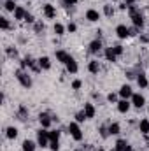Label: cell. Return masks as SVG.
Instances as JSON below:
<instances>
[{
    "mask_svg": "<svg viewBox=\"0 0 149 151\" xmlns=\"http://www.w3.org/2000/svg\"><path fill=\"white\" fill-rule=\"evenodd\" d=\"M88 69H90V72H93V74H97V72L100 70V65H98V62H97V60H93V62H90V65H88Z\"/></svg>",
    "mask_w": 149,
    "mask_h": 151,
    "instance_id": "obj_19",
    "label": "cell"
},
{
    "mask_svg": "<svg viewBox=\"0 0 149 151\" xmlns=\"http://www.w3.org/2000/svg\"><path fill=\"white\" fill-rule=\"evenodd\" d=\"M107 100H109V102H116V100H117V95H116V93H109V95H107Z\"/></svg>",
    "mask_w": 149,
    "mask_h": 151,
    "instance_id": "obj_36",
    "label": "cell"
},
{
    "mask_svg": "<svg viewBox=\"0 0 149 151\" xmlns=\"http://www.w3.org/2000/svg\"><path fill=\"white\" fill-rule=\"evenodd\" d=\"M116 34H117V37L119 39H126L128 35H130V28L125 27V25H119V27L116 28Z\"/></svg>",
    "mask_w": 149,
    "mask_h": 151,
    "instance_id": "obj_5",
    "label": "cell"
},
{
    "mask_svg": "<svg viewBox=\"0 0 149 151\" xmlns=\"http://www.w3.org/2000/svg\"><path fill=\"white\" fill-rule=\"evenodd\" d=\"M49 146H51V150H53V151H58V150H60V144H58V141H53V142H49Z\"/></svg>",
    "mask_w": 149,
    "mask_h": 151,
    "instance_id": "obj_33",
    "label": "cell"
},
{
    "mask_svg": "<svg viewBox=\"0 0 149 151\" xmlns=\"http://www.w3.org/2000/svg\"><path fill=\"white\" fill-rule=\"evenodd\" d=\"M100 135L105 139V137L109 135V128H105V127H100Z\"/></svg>",
    "mask_w": 149,
    "mask_h": 151,
    "instance_id": "obj_32",
    "label": "cell"
},
{
    "mask_svg": "<svg viewBox=\"0 0 149 151\" xmlns=\"http://www.w3.org/2000/svg\"><path fill=\"white\" fill-rule=\"evenodd\" d=\"M133 2L135 0H125V4H128V5H133Z\"/></svg>",
    "mask_w": 149,
    "mask_h": 151,
    "instance_id": "obj_42",
    "label": "cell"
},
{
    "mask_svg": "<svg viewBox=\"0 0 149 151\" xmlns=\"http://www.w3.org/2000/svg\"><path fill=\"white\" fill-rule=\"evenodd\" d=\"M84 119H88V118H86V114H84V111H81V113L75 114V121H77V123H82Z\"/></svg>",
    "mask_w": 149,
    "mask_h": 151,
    "instance_id": "obj_30",
    "label": "cell"
},
{
    "mask_svg": "<svg viewBox=\"0 0 149 151\" xmlns=\"http://www.w3.org/2000/svg\"><path fill=\"white\" fill-rule=\"evenodd\" d=\"M27 116H28V109H27L25 106H21L19 111H18V118H19V119H27Z\"/></svg>",
    "mask_w": 149,
    "mask_h": 151,
    "instance_id": "obj_24",
    "label": "cell"
},
{
    "mask_svg": "<svg viewBox=\"0 0 149 151\" xmlns=\"http://www.w3.org/2000/svg\"><path fill=\"white\" fill-rule=\"evenodd\" d=\"M23 151H35V142L25 141V142H23Z\"/></svg>",
    "mask_w": 149,
    "mask_h": 151,
    "instance_id": "obj_21",
    "label": "cell"
},
{
    "mask_svg": "<svg viewBox=\"0 0 149 151\" xmlns=\"http://www.w3.org/2000/svg\"><path fill=\"white\" fill-rule=\"evenodd\" d=\"M137 83H139V86H140V88H148V77H146V76L144 74H139V77H137Z\"/></svg>",
    "mask_w": 149,
    "mask_h": 151,
    "instance_id": "obj_18",
    "label": "cell"
},
{
    "mask_svg": "<svg viewBox=\"0 0 149 151\" xmlns=\"http://www.w3.org/2000/svg\"><path fill=\"white\" fill-rule=\"evenodd\" d=\"M56 58H58L60 62H63V63H65V62L69 60V55H67L65 51H56Z\"/></svg>",
    "mask_w": 149,
    "mask_h": 151,
    "instance_id": "obj_25",
    "label": "cell"
},
{
    "mask_svg": "<svg viewBox=\"0 0 149 151\" xmlns=\"http://www.w3.org/2000/svg\"><path fill=\"white\" fill-rule=\"evenodd\" d=\"M84 114H86V118H93L95 116V107L91 104H84Z\"/></svg>",
    "mask_w": 149,
    "mask_h": 151,
    "instance_id": "obj_16",
    "label": "cell"
},
{
    "mask_svg": "<svg viewBox=\"0 0 149 151\" xmlns=\"http://www.w3.org/2000/svg\"><path fill=\"white\" fill-rule=\"evenodd\" d=\"M65 65H67V70H69L70 74H75V72H77V63H75V60L72 56H69V60L65 62Z\"/></svg>",
    "mask_w": 149,
    "mask_h": 151,
    "instance_id": "obj_6",
    "label": "cell"
},
{
    "mask_svg": "<svg viewBox=\"0 0 149 151\" xmlns=\"http://www.w3.org/2000/svg\"><path fill=\"white\" fill-rule=\"evenodd\" d=\"M128 109H130V102L126 99L121 100V102H117V111L119 113H128Z\"/></svg>",
    "mask_w": 149,
    "mask_h": 151,
    "instance_id": "obj_13",
    "label": "cell"
},
{
    "mask_svg": "<svg viewBox=\"0 0 149 151\" xmlns=\"http://www.w3.org/2000/svg\"><path fill=\"white\" fill-rule=\"evenodd\" d=\"M114 51H116V55L119 56V55H123V46H114Z\"/></svg>",
    "mask_w": 149,
    "mask_h": 151,
    "instance_id": "obj_38",
    "label": "cell"
},
{
    "mask_svg": "<svg viewBox=\"0 0 149 151\" xmlns=\"http://www.w3.org/2000/svg\"><path fill=\"white\" fill-rule=\"evenodd\" d=\"M40 30H44V23H35V32H40Z\"/></svg>",
    "mask_w": 149,
    "mask_h": 151,
    "instance_id": "obj_39",
    "label": "cell"
},
{
    "mask_svg": "<svg viewBox=\"0 0 149 151\" xmlns=\"http://www.w3.org/2000/svg\"><path fill=\"white\" fill-rule=\"evenodd\" d=\"M86 19H90V21H98V19H100V14H98L95 9H90V11L86 12Z\"/></svg>",
    "mask_w": 149,
    "mask_h": 151,
    "instance_id": "obj_11",
    "label": "cell"
},
{
    "mask_svg": "<svg viewBox=\"0 0 149 151\" xmlns=\"http://www.w3.org/2000/svg\"><path fill=\"white\" fill-rule=\"evenodd\" d=\"M63 4H65V5H75L77 0H63Z\"/></svg>",
    "mask_w": 149,
    "mask_h": 151,
    "instance_id": "obj_41",
    "label": "cell"
},
{
    "mask_svg": "<svg viewBox=\"0 0 149 151\" xmlns=\"http://www.w3.org/2000/svg\"><path fill=\"white\" fill-rule=\"evenodd\" d=\"M63 32H65V27L60 25V23H56V25H54V34H56V35H63Z\"/></svg>",
    "mask_w": 149,
    "mask_h": 151,
    "instance_id": "obj_27",
    "label": "cell"
},
{
    "mask_svg": "<svg viewBox=\"0 0 149 151\" xmlns=\"http://www.w3.org/2000/svg\"><path fill=\"white\" fill-rule=\"evenodd\" d=\"M132 104H133L135 107H142V106L146 104V99H144L140 93H133V95H132Z\"/></svg>",
    "mask_w": 149,
    "mask_h": 151,
    "instance_id": "obj_4",
    "label": "cell"
},
{
    "mask_svg": "<svg viewBox=\"0 0 149 151\" xmlns=\"http://www.w3.org/2000/svg\"><path fill=\"white\" fill-rule=\"evenodd\" d=\"M25 21H27V23H34L35 19H34V16H32V14H28V12H27V16H25Z\"/></svg>",
    "mask_w": 149,
    "mask_h": 151,
    "instance_id": "obj_37",
    "label": "cell"
},
{
    "mask_svg": "<svg viewBox=\"0 0 149 151\" xmlns=\"http://www.w3.org/2000/svg\"><path fill=\"white\" fill-rule=\"evenodd\" d=\"M7 55H9V56H18V51H16L14 47H7Z\"/></svg>",
    "mask_w": 149,
    "mask_h": 151,
    "instance_id": "obj_34",
    "label": "cell"
},
{
    "mask_svg": "<svg viewBox=\"0 0 149 151\" xmlns=\"http://www.w3.org/2000/svg\"><path fill=\"white\" fill-rule=\"evenodd\" d=\"M5 135H7L9 139H16V137H18V130H16L14 127H9V128L5 130Z\"/></svg>",
    "mask_w": 149,
    "mask_h": 151,
    "instance_id": "obj_20",
    "label": "cell"
},
{
    "mask_svg": "<svg viewBox=\"0 0 149 151\" xmlns=\"http://www.w3.org/2000/svg\"><path fill=\"white\" fill-rule=\"evenodd\" d=\"M104 12H105V16H112V14H114L112 5H105V7H104Z\"/></svg>",
    "mask_w": 149,
    "mask_h": 151,
    "instance_id": "obj_31",
    "label": "cell"
},
{
    "mask_svg": "<svg viewBox=\"0 0 149 151\" xmlns=\"http://www.w3.org/2000/svg\"><path fill=\"white\" fill-rule=\"evenodd\" d=\"M139 128H140V132H142V134H149V121H148V119H142V121H140V125H139Z\"/></svg>",
    "mask_w": 149,
    "mask_h": 151,
    "instance_id": "obj_22",
    "label": "cell"
},
{
    "mask_svg": "<svg viewBox=\"0 0 149 151\" xmlns=\"http://www.w3.org/2000/svg\"><path fill=\"white\" fill-rule=\"evenodd\" d=\"M39 67H40V69H44V70L51 69V60H49L47 56H42V58L39 60Z\"/></svg>",
    "mask_w": 149,
    "mask_h": 151,
    "instance_id": "obj_12",
    "label": "cell"
},
{
    "mask_svg": "<svg viewBox=\"0 0 149 151\" xmlns=\"http://www.w3.org/2000/svg\"><path fill=\"white\" fill-rule=\"evenodd\" d=\"M25 16H27V11H25L23 7H18V9L14 11V18H16V19H25Z\"/></svg>",
    "mask_w": 149,
    "mask_h": 151,
    "instance_id": "obj_17",
    "label": "cell"
},
{
    "mask_svg": "<svg viewBox=\"0 0 149 151\" xmlns=\"http://www.w3.org/2000/svg\"><path fill=\"white\" fill-rule=\"evenodd\" d=\"M9 27H11V25H9V19H7V18H0V28H2V30H7Z\"/></svg>",
    "mask_w": 149,
    "mask_h": 151,
    "instance_id": "obj_28",
    "label": "cell"
},
{
    "mask_svg": "<svg viewBox=\"0 0 149 151\" xmlns=\"http://www.w3.org/2000/svg\"><path fill=\"white\" fill-rule=\"evenodd\" d=\"M69 132L72 134V137H74L75 141H81L82 139V132H81V128H79L77 123H70L69 125Z\"/></svg>",
    "mask_w": 149,
    "mask_h": 151,
    "instance_id": "obj_3",
    "label": "cell"
},
{
    "mask_svg": "<svg viewBox=\"0 0 149 151\" xmlns=\"http://www.w3.org/2000/svg\"><path fill=\"white\" fill-rule=\"evenodd\" d=\"M67 30H69V32H75V30H77V27H75V23H69V27H67Z\"/></svg>",
    "mask_w": 149,
    "mask_h": 151,
    "instance_id": "obj_40",
    "label": "cell"
},
{
    "mask_svg": "<svg viewBox=\"0 0 149 151\" xmlns=\"http://www.w3.org/2000/svg\"><path fill=\"white\" fill-rule=\"evenodd\" d=\"M4 7H5V11H11V12H14L18 7H16V4L12 2V0H7L5 4H4Z\"/></svg>",
    "mask_w": 149,
    "mask_h": 151,
    "instance_id": "obj_23",
    "label": "cell"
},
{
    "mask_svg": "<svg viewBox=\"0 0 149 151\" xmlns=\"http://www.w3.org/2000/svg\"><path fill=\"white\" fill-rule=\"evenodd\" d=\"M81 86H82V83H81V81H79V79H75L74 83H72V88H74V90H79V88H81Z\"/></svg>",
    "mask_w": 149,
    "mask_h": 151,
    "instance_id": "obj_35",
    "label": "cell"
},
{
    "mask_svg": "<svg viewBox=\"0 0 149 151\" xmlns=\"http://www.w3.org/2000/svg\"><path fill=\"white\" fill-rule=\"evenodd\" d=\"M77 151H81V150H77Z\"/></svg>",
    "mask_w": 149,
    "mask_h": 151,
    "instance_id": "obj_43",
    "label": "cell"
},
{
    "mask_svg": "<svg viewBox=\"0 0 149 151\" xmlns=\"http://www.w3.org/2000/svg\"><path fill=\"white\" fill-rule=\"evenodd\" d=\"M119 95H121L123 99H130L133 93H132V88H130L128 84H125V86H121V90H119Z\"/></svg>",
    "mask_w": 149,
    "mask_h": 151,
    "instance_id": "obj_9",
    "label": "cell"
},
{
    "mask_svg": "<svg viewBox=\"0 0 149 151\" xmlns=\"http://www.w3.org/2000/svg\"><path fill=\"white\" fill-rule=\"evenodd\" d=\"M39 121H40V125H42L44 128H47V127L51 125V121H53V119H51V118H49L46 113H42L40 116H39Z\"/></svg>",
    "mask_w": 149,
    "mask_h": 151,
    "instance_id": "obj_10",
    "label": "cell"
},
{
    "mask_svg": "<svg viewBox=\"0 0 149 151\" xmlns=\"http://www.w3.org/2000/svg\"><path fill=\"white\" fill-rule=\"evenodd\" d=\"M37 142H39V146L46 148L47 142H51V141H49V132H46V130H39L37 132Z\"/></svg>",
    "mask_w": 149,
    "mask_h": 151,
    "instance_id": "obj_2",
    "label": "cell"
},
{
    "mask_svg": "<svg viewBox=\"0 0 149 151\" xmlns=\"http://www.w3.org/2000/svg\"><path fill=\"white\" fill-rule=\"evenodd\" d=\"M14 76H16V79L21 83V86H25V88H30V86H32V77L27 74L23 69L16 70V74H14Z\"/></svg>",
    "mask_w": 149,
    "mask_h": 151,
    "instance_id": "obj_1",
    "label": "cell"
},
{
    "mask_svg": "<svg viewBox=\"0 0 149 151\" xmlns=\"http://www.w3.org/2000/svg\"><path fill=\"white\" fill-rule=\"evenodd\" d=\"M116 150L117 151H132V146H130L125 139H119V141L116 142Z\"/></svg>",
    "mask_w": 149,
    "mask_h": 151,
    "instance_id": "obj_7",
    "label": "cell"
},
{
    "mask_svg": "<svg viewBox=\"0 0 149 151\" xmlns=\"http://www.w3.org/2000/svg\"><path fill=\"white\" fill-rule=\"evenodd\" d=\"M109 134H112V135L119 134V125H117V123H111V125H109Z\"/></svg>",
    "mask_w": 149,
    "mask_h": 151,
    "instance_id": "obj_26",
    "label": "cell"
},
{
    "mask_svg": "<svg viewBox=\"0 0 149 151\" xmlns=\"http://www.w3.org/2000/svg\"><path fill=\"white\" fill-rule=\"evenodd\" d=\"M105 58H107L109 62H116V58H117V55H116V51H114V47H107V49H105Z\"/></svg>",
    "mask_w": 149,
    "mask_h": 151,
    "instance_id": "obj_14",
    "label": "cell"
},
{
    "mask_svg": "<svg viewBox=\"0 0 149 151\" xmlns=\"http://www.w3.org/2000/svg\"><path fill=\"white\" fill-rule=\"evenodd\" d=\"M60 139V132L58 130H53V132H49V141L53 142V141H58Z\"/></svg>",
    "mask_w": 149,
    "mask_h": 151,
    "instance_id": "obj_29",
    "label": "cell"
},
{
    "mask_svg": "<svg viewBox=\"0 0 149 151\" xmlns=\"http://www.w3.org/2000/svg\"><path fill=\"white\" fill-rule=\"evenodd\" d=\"M44 14H46L47 18H54V16H56V9H54V5L46 4V5H44Z\"/></svg>",
    "mask_w": 149,
    "mask_h": 151,
    "instance_id": "obj_8",
    "label": "cell"
},
{
    "mask_svg": "<svg viewBox=\"0 0 149 151\" xmlns=\"http://www.w3.org/2000/svg\"><path fill=\"white\" fill-rule=\"evenodd\" d=\"M100 49H102V42H100L98 39H97V40H93V42L90 44V51H91V53H98Z\"/></svg>",
    "mask_w": 149,
    "mask_h": 151,
    "instance_id": "obj_15",
    "label": "cell"
}]
</instances>
